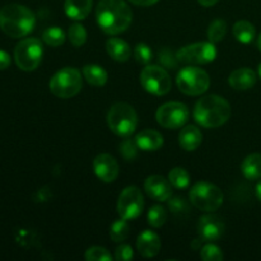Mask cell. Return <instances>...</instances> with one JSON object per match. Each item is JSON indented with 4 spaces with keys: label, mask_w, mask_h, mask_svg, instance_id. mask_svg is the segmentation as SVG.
Returning <instances> with one entry per match:
<instances>
[{
    "label": "cell",
    "mask_w": 261,
    "mask_h": 261,
    "mask_svg": "<svg viewBox=\"0 0 261 261\" xmlns=\"http://www.w3.org/2000/svg\"><path fill=\"white\" fill-rule=\"evenodd\" d=\"M191 204L204 212H214L223 204V193L218 186L206 181L196 182L189 194Z\"/></svg>",
    "instance_id": "cell-5"
},
{
    "label": "cell",
    "mask_w": 261,
    "mask_h": 261,
    "mask_svg": "<svg viewBox=\"0 0 261 261\" xmlns=\"http://www.w3.org/2000/svg\"><path fill=\"white\" fill-rule=\"evenodd\" d=\"M242 173L250 181L260 180L261 178V154L252 153L247 155L241 165Z\"/></svg>",
    "instance_id": "cell-22"
},
{
    "label": "cell",
    "mask_w": 261,
    "mask_h": 261,
    "mask_svg": "<svg viewBox=\"0 0 261 261\" xmlns=\"http://www.w3.org/2000/svg\"><path fill=\"white\" fill-rule=\"evenodd\" d=\"M176 56L181 63L208 64L216 59L217 50L213 42H196L180 48Z\"/></svg>",
    "instance_id": "cell-12"
},
{
    "label": "cell",
    "mask_w": 261,
    "mask_h": 261,
    "mask_svg": "<svg viewBox=\"0 0 261 261\" xmlns=\"http://www.w3.org/2000/svg\"><path fill=\"white\" fill-rule=\"evenodd\" d=\"M233 35L241 43H250L255 37V27L247 20H239L233 25Z\"/></svg>",
    "instance_id": "cell-24"
},
{
    "label": "cell",
    "mask_w": 261,
    "mask_h": 261,
    "mask_svg": "<svg viewBox=\"0 0 261 261\" xmlns=\"http://www.w3.org/2000/svg\"><path fill=\"white\" fill-rule=\"evenodd\" d=\"M178 142H180V147L184 150L188 152H193V150L198 149L199 145L203 142V134L200 130L196 126H186L184 127L178 135Z\"/></svg>",
    "instance_id": "cell-19"
},
{
    "label": "cell",
    "mask_w": 261,
    "mask_h": 261,
    "mask_svg": "<svg viewBox=\"0 0 261 261\" xmlns=\"http://www.w3.org/2000/svg\"><path fill=\"white\" fill-rule=\"evenodd\" d=\"M144 208L143 194L137 186H127L120 194L117 201V213L126 221L135 219L142 214Z\"/></svg>",
    "instance_id": "cell-11"
},
{
    "label": "cell",
    "mask_w": 261,
    "mask_h": 261,
    "mask_svg": "<svg viewBox=\"0 0 261 261\" xmlns=\"http://www.w3.org/2000/svg\"><path fill=\"white\" fill-rule=\"evenodd\" d=\"M97 23L107 35H119L129 28L133 12L124 0H101L96 10Z\"/></svg>",
    "instance_id": "cell-1"
},
{
    "label": "cell",
    "mask_w": 261,
    "mask_h": 261,
    "mask_svg": "<svg viewBox=\"0 0 261 261\" xmlns=\"http://www.w3.org/2000/svg\"><path fill=\"white\" fill-rule=\"evenodd\" d=\"M168 209L173 214H185L189 211V204L181 196H175V198L168 199Z\"/></svg>",
    "instance_id": "cell-36"
},
{
    "label": "cell",
    "mask_w": 261,
    "mask_h": 261,
    "mask_svg": "<svg viewBox=\"0 0 261 261\" xmlns=\"http://www.w3.org/2000/svg\"><path fill=\"white\" fill-rule=\"evenodd\" d=\"M134 56L138 63L148 64L152 60L153 53L148 45H145V43H138L134 48Z\"/></svg>",
    "instance_id": "cell-35"
},
{
    "label": "cell",
    "mask_w": 261,
    "mask_h": 261,
    "mask_svg": "<svg viewBox=\"0 0 261 261\" xmlns=\"http://www.w3.org/2000/svg\"><path fill=\"white\" fill-rule=\"evenodd\" d=\"M138 149H139V147H138L135 138L132 139V138L126 137V139L122 140V143L120 144V153L126 161L135 160L138 155Z\"/></svg>",
    "instance_id": "cell-31"
},
{
    "label": "cell",
    "mask_w": 261,
    "mask_h": 261,
    "mask_svg": "<svg viewBox=\"0 0 261 261\" xmlns=\"http://www.w3.org/2000/svg\"><path fill=\"white\" fill-rule=\"evenodd\" d=\"M43 41L51 47H59L65 42V33L59 27H50L43 32Z\"/></svg>",
    "instance_id": "cell-27"
},
{
    "label": "cell",
    "mask_w": 261,
    "mask_h": 261,
    "mask_svg": "<svg viewBox=\"0 0 261 261\" xmlns=\"http://www.w3.org/2000/svg\"><path fill=\"white\" fill-rule=\"evenodd\" d=\"M190 111L181 102H167L155 112L157 122L166 129H180L188 122Z\"/></svg>",
    "instance_id": "cell-10"
},
{
    "label": "cell",
    "mask_w": 261,
    "mask_h": 261,
    "mask_svg": "<svg viewBox=\"0 0 261 261\" xmlns=\"http://www.w3.org/2000/svg\"><path fill=\"white\" fill-rule=\"evenodd\" d=\"M36 18L32 10L20 4H8L0 9V28L12 38H20L32 32Z\"/></svg>",
    "instance_id": "cell-3"
},
{
    "label": "cell",
    "mask_w": 261,
    "mask_h": 261,
    "mask_svg": "<svg viewBox=\"0 0 261 261\" xmlns=\"http://www.w3.org/2000/svg\"><path fill=\"white\" fill-rule=\"evenodd\" d=\"M9 65H10L9 54L0 50V70H4V69L9 68Z\"/></svg>",
    "instance_id": "cell-38"
},
{
    "label": "cell",
    "mask_w": 261,
    "mask_h": 261,
    "mask_svg": "<svg viewBox=\"0 0 261 261\" xmlns=\"http://www.w3.org/2000/svg\"><path fill=\"white\" fill-rule=\"evenodd\" d=\"M224 232V223L219 217L214 214H206L199 219L198 233L201 241L213 242L222 237Z\"/></svg>",
    "instance_id": "cell-13"
},
{
    "label": "cell",
    "mask_w": 261,
    "mask_h": 261,
    "mask_svg": "<svg viewBox=\"0 0 261 261\" xmlns=\"http://www.w3.org/2000/svg\"><path fill=\"white\" fill-rule=\"evenodd\" d=\"M160 63L162 64L165 68L167 69H176L177 68V64H178V59L170 48H162L160 51Z\"/></svg>",
    "instance_id": "cell-34"
},
{
    "label": "cell",
    "mask_w": 261,
    "mask_h": 261,
    "mask_svg": "<svg viewBox=\"0 0 261 261\" xmlns=\"http://www.w3.org/2000/svg\"><path fill=\"white\" fill-rule=\"evenodd\" d=\"M106 50L107 54H109L115 61H119V63L127 61L130 59V55H132L130 46L127 45L124 40H120V38L116 37H112L107 41Z\"/></svg>",
    "instance_id": "cell-21"
},
{
    "label": "cell",
    "mask_w": 261,
    "mask_h": 261,
    "mask_svg": "<svg viewBox=\"0 0 261 261\" xmlns=\"http://www.w3.org/2000/svg\"><path fill=\"white\" fill-rule=\"evenodd\" d=\"M143 88L154 96H165L171 91V78L167 71L157 65H148L140 73Z\"/></svg>",
    "instance_id": "cell-9"
},
{
    "label": "cell",
    "mask_w": 261,
    "mask_h": 261,
    "mask_svg": "<svg viewBox=\"0 0 261 261\" xmlns=\"http://www.w3.org/2000/svg\"><path fill=\"white\" fill-rule=\"evenodd\" d=\"M167 221V212L163 206L154 205L148 212V223L154 228H160Z\"/></svg>",
    "instance_id": "cell-29"
},
{
    "label": "cell",
    "mask_w": 261,
    "mask_h": 261,
    "mask_svg": "<svg viewBox=\"0 0 261 261\" xmlns=\"http://www.w3.org/2000/svg\"><path fill=\"white\" fill-rule=\"evenodd\" d=\"M227 32V23L222 19H217L211 23L208 30V38L211 42H221Z\"/></svg>",
    "instance_id": "cell-28"
},
{
    "label": "cell",
    "mask_w": 261,
    "mask_h": 261,
    "mask_svg": "<svg viewBox=\"0 0 261 261\" xmlns=\"http://www.w3.org/2000/svg\"><path fill=\"white\" fill-rule=\"evenodd\" d=\"M107 125L112 133L122 138L130 137L138 125V115L133 106L119 102L111 106L107 114Z\"/></svg>",
    "instance_id": "cell-4"
},
{
    "label": "cell",
    "mask_w": 261,
    "mask_h": 261,
    "mask_svg": "<svg viewBox=\"0 0 261 261\" xmlns=\"http://www.w3.org/2000/svg\"><path fill=\"white\" fill-rule=\"evenodd\" d=\"M93 170L97 177L103 182H114L119 176V163L111 154H99L93 161Z\"/></svg>",
    "instance_id": "cell-14"
},
{
    "label": "cell",
    "mask_w": 261,
    "mask_h": 261,
    "mask_svg": "<svg viewBox=\"0 0 261 261\" xmlns=\"http://www.w3.org/2000/svg\"><path fill=\"white\" fill-rule=\"evenodd\" d=\"M259 76H260V79H261V64L259 65Z\"/></svg>",
    "instance_id": "cell-43"
},
{
    "label": "cell",
    "mask_w": 261,
    "mask_h": 261,
    "mask_svg": "<svg viewBox=\"0 0 261 261\" xmlns=\"http://www.w3.org/2000/svg\"><path fill=\"white\" fill-rule=\"evenodd\" d=\"M229 86L237 91H246L252 88L256 83V74L252 69L240 68L231 73L228 78Z\"/></svg>",
    "instance_id": "cell-17"
},
{
    "label": "cell",
    "mask_w": 261,
    "mask_h": 261,
    "mask_svg": "<svg viewBox=\"0 0 261 261\" xmlns=\"http://www.w3.org/2000/svg\"><path fill=\"white\" fill-rule=\"evenodd\" d=\"M144 189L148 195L157 201H166L172 196V186L170 180H166L162 176H150L145 180Z\"/></svg>",
    "instance_id": "cell-15"
},
{
    "label": "cell",
    "mask_w": 261,
    "mask_h": 261,
    "mask_svg": "<svg viewBox=\"0 0 261 261\" xmlns=\"http://www.w3.org/2000/svg\"><path fill=\"white\" fill-rule=\"evenodd\" d=\"M168 180L176 189H186L190 185V175L182 167L172 168L168 173Z\"/></svg>",
    "instance_id": "cell-25"
},
{
    "label": "cell",
    "mask_w": 261,
    "mask_h": 261,
    "mask_svg": "<svg viewBox=\"0 0 261 261\" xmlns=\"http://www.w3.org/2000/svg\"><path fill=\"white\" fill-rule=\"evenodd\" d=\"M257 47H259V50L261 51V33H260L259 38H257Z\"/></svg>",
    "instance_id": "cell-42"
},
{
    "label": "cell",
    "mask_w": 261,
    "mask_h": 261,
    "mask_svg": "<svg viewBox=\"0 0 261 261\" xmlns=\"http://www.w3.org/2000/svg\"><path fill=\"white\" fill-rule=\"evenodd\" d=\"M129 2H132L135 5H139V7H149V5L155 4L158 0H129Z\"/></svg>",
    "instance_id": "cell-39"
},
{
    "label": "cell",
    "mask_w": 261,
    "mask_h": 261,
    "mask_svg": "<svg viewBox=\"0 0 261 261\" xmlns=\"http://www.w3.org/2000/svg\"><path fill=\"white\" fill-rule=\"evenodd\" d=\"M69 40L74 47H81L87 41V31L79 23H74L69 28Z\"/></svg>",
    "instance_id": "cell-30"
},
{
    "label": "cell",
    "mask_w": 261,
    "mask_h": 261,
    "mask_svg": "<svg viewBox=\"0 0 261 261\" xmlns=\"http://www.w3.org/2000/svg\"><path fill=\"white\" fill-rule=\"evenodd\" d=\"M198 2L200 3V4L203 5V7H212V5L216 4V3L218 2V0H198Z\"/></svg>",
    "instance_id": "cell-40"
},
{
    "label": "cell",
    "mask_w": 261,
    "mask_h": 261,
    "mask_svg": "<svg viewBox=\"0 0 261 261\" xmlns=\"http://www.w3.org/2000/svg\"><path fill=\"white\" fill-rule=\"evenodd\" d=\"M87 261H110L112 259L111 254L106 249L99 246L89 247L84 254Z\"/></svg>",
    "instance_id": "cell-33"
},
{
    "label": "cell",
    "mask_w": 261,
    "mask_h": 261,
    "mask_svg": "<svg viewBox=\"0 0 261 261\" xmlns=\"http://www.w3.org/2000/svg\"><path fill=\"white\" fill-rule=\"evenodd\" d=\"M42 54V43L38 38H25L15 46V64L20 70L32 71L37 69L41 64Z\"/></svg>",
    "instance_id": "cell-8"
},
{
    "label": "cell",
    "mask_w": 261,
    "mask_h": 261,
    "mask_svg": "<svg viewBox=\"0 0 261 261\" xmlns=\"http://www.w3.org/2000/svg\"><path fill=\"white\" fill-rule=\"evenodd\" d=\"M83 75L89 84L94 87H102L107 83V71L99 65H86L83 68Z\"/></svg>",
    "instance_id": "cell-23"
},
{
    "label": "cell",
    "mask_w": 261,
    "mask_h": 261,
    "mask_svg": "<svg viewBox=\"0 0 261 261\" xmlns=\"http://www.w3.org/2000/svg\"><path fill=\"white\" fill-rule=\"evenodd\" d=\"M256 196L257 199L261 201V180L259 181V184L256 185Z\"/></svg>",
    "instance_id": "cell-41"
},
{
    "label": "cell",
    "mask_w": 261,
    "mask_h": 261,
    "mask_svg": "<svg viewBox=\"0 0 261 261\" xmlns=\"http://www.w3.org/2000/svg\"><path fill=\"white\" fill-rule=\"evenodd\" d=\"M130 233V227L126 219L121 218L117 219L112 223L111 228H110V237L114 242H122L127 239Z\"/></svg>",
    "instance_id": "cell-26"
},
{
    "label": "cell",
    "mask_w": 261,
    "mask_h": 261,
    "mask_svg": "<svg viewBox=\"0 0 261 261\" xmlns=\"http://www.w3.org/2000/svg\"><path fill=\"white\" fill-rule=\"evenodd\" d=\"M232 114L228 102L221 96L211 94L199 99L194 109V119L200 126L216 129L229 120Z\"/></svg>",
    "instance_id": "cell-2"
},
{
    "label": "cell",
    "mask_w": 261,
    "mask_h": 261,
    "mask_svg": "<svg viewBox=\"0 0 261 261\" xmlns=\"http://www.w3.org/2000/svg\"><path fill=\"white\" fill-rule=\"evenodd\" d=\"M200 257L204 261H222L224 259V255L218 246L209 242L201 249Z\"/></svg>",
    "instance_id": "cell-32"
},
{
    "label": "cell",
    "mask_w": 261,
    "mask_h": 261,
    "mask_svg": "<svg viewBox=\"0 0 261 261\" xmlns=\"http://www.w3.org/2000/svg\"><path fill=\"white\" fill-rule=\"evenodd\" d=\"M137 247L143 257H154L161 250V239L152 231H144L138 236Z\"/></svg>",
    "instance_id": "cell-16"
},
{
    "label": "cell",
    "mask_w": 261,
    "mask_h": 261,
    "mask_svg": "<svg viewBox=\"0 0 261 261\" xmlns=\"http://www.w3.org/2000/svg\"><path fill=\"white\" fill-rule=\"evenodd\" d=\"M66 15L74 20L86 19L92 9V0H65Z\"/></svg>",
    "instance_id": "cell-20"
},
{
    "label": "cell",
    "mask_w": 261,
    "mask_h": 261,
    "mask_svg": "<svg viewBox=\"0 0 261 261\" xmlns=\"http://www.w3.org/2000/svg\"><path fill=\"white\" fill-rule=\"evenodd\" d=\"M135 140L138 143L139 149L145 150V152H154L158 150L163 145V137L157 130L147 129L138 133Z\"/></svg>",
    "instance_id": "cell-18"
},
{
    "label": "cell",
    "mask_w": 261,
    "mask_h": 261,
    "mask_svg": "<svg viewBox=\"0 0 261 261\" xmlns=\"http://www.w3.org/2000/svg\"><path fill=\"white\" fill-rule=\"evenodd\" d=\"M134 257V252H133L132 246L129 245H121L115 251V259L117 261H129Z\"/></svg>",
    "instance_id": "cell-37"
},
{
    "label": "cell",
    "mask_w": 261,
    "mask_h": 261,
    "mask_svg": "<svg viewBox=\"0 0 261 261\" xmlns=\"http://www.w3.org/2000/svg\"><path fill=\"white\" fill-rule=\"evenodd\" d=\"M178 89L188 96H200L208 91L211 78L203 69L195 66H186L181 69L176 78Z\"/></svg>",
    "instance_id": "cell-7"
},
{
    "label": "cell",
    "mask_w": 261,
    "mask_h": 261,
    "mask_svg": "<svg viewBox=\"0 0 261 261\" xmlns=\"http://www.w3.org/2000/svg\"><path fill=\"white\" fill-rule=\"evenodd\" d=\"M82 89L81 71L75 68H63L51 78L50 91L59 98L68 99L76 96Z\"/></svg>",
    "instance_id": "cell-6"
}]
</instances>
